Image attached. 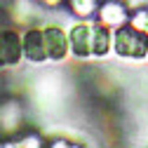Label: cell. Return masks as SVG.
<instances>
[{
    "label": "cell",
    "mask_w": 148,
    "mask_h": 148,
    "mask_svg": "<svg viewBox=\"0 0 148 148\" xmlns=\"http://www.w3.org/2000/svg\"><path fill=\"white\" fill-rule=\"evenodd\" d=\"M99 21L108 28H118L127 21V7L122 0H106L99 5Z\"/></svg>",
    "instance_id": "obj_6"
},
{
    "label": "cell",
    "mask_w": 148,
    "mask_h": 148,
    "mask_svg": "<svg viewBox=\"0 0 148 148\" xmlns=\"http://www.w3.org/2000/svg\"><path fill=\"white\" fill-rule=\"evenodd\" d=\"M24 45V57L33 64H42L47 59V49H45V35L38 28H28L21 38Z\"/></svg>",
    "instance_id": "obj_5"
},
{
    "label": "cell",
    "mask_w": 148,
    "mask_h": 148,
    "mask_svg": "<svg viewBox=\"0 0 148 148\" xmlns=\"http://www.w3.org/2000/svg\"><path fill=\"white\" fill-rule=\"evenodd\" d=\"M16 148H42V141L38 134H24L19 139V143H14Z\"/></svg>",
    "instance_id": "obj_10"
},
{
    "label": "cell",
    "mask_w": 148,
    "mask_h": 148,
    "mask_svg": "<svg viewBox=\"0 0 148 148\" xmlns=\"http://www.w3.org/2000/svg\"><path fill=\"white\" fill-rule=\"evenodd\" d=\"M68 7L75 12L78 16L87 19V16H92L99 10V0H68Z\"/></svg>",
    "instance_id": "obj_8"
},
{
    "label": "cell",
    "mask_w": 148,
    "mask_h": 148,
    "mask_svg": "<svg viewBox=\"0 0 148 148\" xmlns=\"http://www.w3.org/2000/svg\"><path fill=\"white\" fill-rule=\"evenodd\" d=\"M92 33H94V24H75L68 33V42L75 57H89L92 54Z\"/></svg>",
    "instance_id": "obj_4"
},
{
    "label": "cell",
    "mask_w": 148,
    "mask_h": 148,
    "mask_svg": "<svg viewBox=\"0 0 148 148\" xmlns=\"http://www.w3.org/2000/svg\"><path fill=\"white\" fill-rule=\"evenodd\" d=\"M24 57L21 38L10 28H0V68L16 66Z\"/></svg>",
    "instance_id": "obj_2"
},
{
    "label": "cell",
    "mask_w": 148,
    "mask_h": 148,
    "mask_svg": "<svg viewBox=\"0 0 148 148\" xmlns=\"http://www.w3.org/2000/svg\"><path fill=\"white\" fill-rule=\"evenodd\" d=\"M68 148H80V146H68Z\"/></svg>",
    "instance_id": "obj_13"
},
{
    "label": "cell",
    "mask_w": 148,
    "mask_h": 148,
    "mask_svg": "<svg viewBox=\"0 0 148 148\" xmlns=\"http://www.w3.org/2000/svg\"><path fill=\"white\" fill-rule=\"evenodd\" d=\"M129 24H132L134 28H139L141 33H146V35H148V10L136 12V14L132 16V21H129Z\"/></svg>",
    "instance_id": "obj_9"
},
{
    "label": "cell",
    "mask_w": 148,
    "mask_h": 148,
    "mask_svg": "<svg viewBox=\"0 0 148 148\" xmlns=\"http://www.w3.org/2000/svg\"><path fill=\"white\" fill-rule=\"evenodd\" d=\"M52 148H68V143H66V141H54Z\"/></svg>",
    "instance_id": "obj_11"
},
{
    "label": "cell",
    "mask_w": 148,
    "mask_h": 148,
    "mask_svg": "<svg viewBox=\"0 0 148 148\" xmlns=\"http://www.w3.org/2000/svg\"><path fill=\"white\" fill-rule=\"evenodd\" d=\"M45 3H47L49 7H57V5H61V3H64V0H45Z\"/></svg>",
    "instance_id": "obj_12"
},
{
    "label": "cell",
    "mask_w": 148,
    "mask_h": 148,
    "mask_svg": "<svg viewBox=\"0 0 148 148\" xmlns=\"http://www.w3.org/2000/svg\"><path fill=\"white\" fill-rule=\"evenodd\" d=\"M42 35H45V49H47V59L52 61H61L66 59V54L71 49V42H68V35L61 26L52 24L47 28H42Z\"/></svg>",
    "instance_id": "obj_3"
},
{
    "label": "cell",
    "mask_w": 148,
    "mask_h": 148,
    "mask_svg": "<svg viewBox=\"0 0 148 148\" xmlns=\"http://www.w3.org/2000/svg\"><path fill=\"white\" fill-rule=\"evenodd\" d=\"M113 49L118 57L125 59H141L148 52V35L134 28L132 24H122L113 33Z\"/></svg>",
    "instance_id": "obj_1"
},
{
    "label": "cell",
    "mask_w": 148,
    "mask_h": 148,
    "mask_svg": "<svg viewBox=\"0 0 148 148\" xmlns=\"http://www.w3.org/2000/svg\"><path fill=\"white\" fill-rule=\"evenodd\" d=\"M110 45H113V35L108 33V26L101 21L94 24V33H92V57H106Z\"/></svg>",
    "instance_id": "obj_7"
}]
</instances>
